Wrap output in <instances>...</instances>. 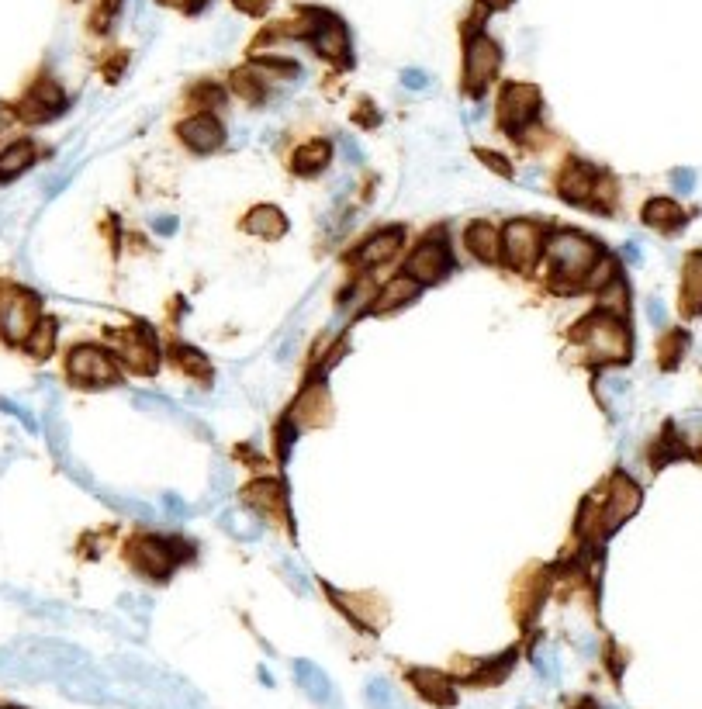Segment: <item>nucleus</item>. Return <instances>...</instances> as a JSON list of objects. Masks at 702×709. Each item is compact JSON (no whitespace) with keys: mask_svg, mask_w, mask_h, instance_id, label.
<instances>
[{"mask_svg":"<svg viewBox=\"0 0 702 709\" xmlns=\"http://www.w3.org/2000/svg\"><path fill=\"white\" fill-rule=\"evenodd\" d=\"M578 533H581L585 540H595V537H602V533H606V516H602V505H595L592 499L581 505Z\"/></svg>","mask_w":702,"mask_h":709,"instance_id":"obj_30","label":"nucleus"},{"mask_svg":"<svg viewBox=\"0 0 702 709\" xmlns=\"http://www.w3.org/2000/svg\"><path fill=\"white\" fill-rule=\"evenodd\" d=\"M246 502L253 505V509H260L263 516H281L284 505H288V499H284V488L277 485V481H256V485H249L246 488Z\"/></svg>","mask_w":702,"mask_h":709,"instance_id":"obj_19","label":"nucleus"},{"mask_svg":"<svg viewBox=\"0 0 702 709\" xmlns=\"http://www.w3.org/2000/svg\"><path fill=\"white\" fill-rule=\"evenodd\" d=\"M0 409H4V412H11V416H18V419L28 426V433H39V422L32 419V412H28V409H21V405L7 402V398H0Z\"/></svg>","mask_w":702,"mask_h":709,"instance_id":"obj_36","label":"nucleus"},{"mask_svg":"<svg viewBox=\"0 0 702 709\" xmlns=\"http://www.w3.org/2000/svg\"><path fill=\"white\" fill-rule=\"evenodd\" d=\"M502 250H505V260L519 270H530L533 263L540 260V250H543V229L537 222H509L502 232Z\"/></svg>","mask_w":702,"mask_h":709,"instance_id":"obj_6","label":"nucleus"},{"mask_svg":"<svg viewBox=\"0 0 702 709\" xmlns=\"http://www.w3.org/2000/svg\"><path fill=\"white\" fill-rule=\"evenodd\" d=\"M571 709H599L592 703V699H578V703H571Z\"/></svg>","mask_w":702,"mask_h":709,"instance_id":"obj_48","label":"nucleus"},{"mask_svg":"<svg viewBox=\"0 0 702 709\" xmlns=\"http://www.w3.org/2000/svg\"><path fill=\"white\" fill-rule=\"evenodd\" d=\"M163 505L166 512H173V516H187V505L177 499V495H163Z\"/></svg>","mask_w":702,"mask_h":709,"instance_id":"obj_45","label":"nucleus"},{"mask_svg":"<svg viewBox=\"0 0 702 709\" xmlns=\"http://www.w3.org/2000/svg\"><path fill=\"white\" fill-rule=\"evenodd\" d=\"M45 433H49V447L52 454L66 464V426H63V416H59V409L52 405L49 416H45Z\"/></svg>","mask_w":702,"mask_h":709,"instance_id":"obj_31","label":"nucleus"},{"mask_svg":"<svg viewBox=\"0 0 702 709\" xmlns=\"http://www.w3.org/2000/svg\"><path fill=\"white\" fill-rule=\"evenodd\" d=\"M623 256H626V260H630V263H640V250H637V243H626V246H623Z\"/></svg>","mask_w":702,"mask_h":709,"instance_id":"obj_46","label":"nucleus"},{"mask_svg":"<svg viewBox=\"0 0 702 709\" xmlns=\"http://www.w3.org/2000/svg\"><path fill=\"white\" fill-rule=\"evenodd\" d=\"M56 339H59V326H56V322H52V319H39V326L28 333V339L21 346H25L28 357L45 360V357H52V350H56Z\"/></svg>","mask_w":702,"mask_h":709,"instance_id":"obj_24","label":"nucleus"},{"mask_svg":"<svg viewBox=\"0 0 702 709\" xmlns=\"http://www.w3.org/2000/svg\"><path fill=\"white\" fill-rule=\"evenodd\" d=\"M66 374H70V381L87 384V388H108L118 381V364L104 350L83 343L73 346L70 357H66Z\"/></svg>","mask_w":702,"mask_h":709,"instance_id":"obj_4","label":"nucleus"},{"mask_svg":"<svg viewBox=\"0 0 702 709\" xmlns=\"http://www.w3.org/2000/svg\"><path fill=\"white\" fill-rule=\"evenodd\" d=\"M409 685L415 692H419V699H426L429 706H457V685L450 675H443V671L436 668H412L409 671Z\"/></svg>","mask_w":702,"mask_h":709,"instance_id":"obj_10","label":"nucleus"},{"mask_svg":"<svg viewBox=\"0 0 702 709\" xmlns=\"http://www.w3.org/2000/svg\"><path fill=\"white\" fill-rule=\"evenodd\" d=\"M180 139H184L194 153H211V149L222 146L225 132L211 115H194V118H187V122L180 125Z\"/></svg>","mask_w":702,"mask_h":709,"instance_id":"obj_14","label":"nucleus"},{"mask_svg":"<svg viewBox=\"0 0 702 709\" xmlns=\"http://www.w3.org/2000/svg\"><path fill=\"white\" fill-rule=\"evenodd\" d=\"M367 699H371L374 709H405L398 703V692L391 689L384 678H374V682H367Z\"/></svg>","mask_w":702,"mask_h":709,"instance_id":"obj_32","label":"nucleus"},{"mask_svg":"<svg viewBox=\"0 0 702 709\" xmlns=\"http://www.w3.org/2000/svg\"><path fill=\"white\" fill-rule=\"evenodd\" d=\"M122 357H125V364L132 367V371H139V374H153L156 371V339L149 336V333H139V329H132V333H125L122 339Z\"/></svg>","mask_w":702,"mask_h":709,"instance_id":"obj_15","label":"nucleus"},{"mask_svg":"<svg viewBox=\"0 0 702 709\" xmlns=\"http://www.w3.org/2000/svg\"><path fill=\"white\" fill-rule=\"evenodd\" d=\"M647 319H651V326H664L668 322V308H664V301L661 298H651L647 301Z\"/></svg>","mask_w":702,"mask_h":709,"instance_id":"obj_38","label":"nucleus"},{"mask_svg":"<svg viewBox=\"0 0 702 709\" xmlns=\"http://www.w3.org/2000/svg\"><path fill=\"white\" fill-rule=\"evenodd\" d=\"M249 519L246 516H236V512H225L222 516V526L232 533V537H239V540H256L263 533V523H256V526H246Z\"/></svg>","mask_w":702,"mask_h":709,"instance_id":"obj_34","label":"nucleus"},{"mask_svg":"<svg viewBox=\"0 0 702 709\" xmlns=\"http://www.w3.org/2000/svg\"><path fill=\"white\" fill-rule=\"evenodd\" d=\"M498 246H502V239H498L495 225L488 222H474L471 229H467V250H471L478 260L485 263H495L498 260Z\"/></svg>","mask_w":702,"mask_h":709,"instance_id":"obj_22","label":"nucleus"},{"mask_svg":"<svg viewBox=\"0 0 702 709\" xmlns=\"http://www.w3.org/2000/svg\"><path fill=\"white\" fill-rule=\"evenodd\" d=\"M578 339L585 343L588 357L602 360V364H616V360H626L630 353V333L616 315H592L578 326Z\"/></svg>","mask_w":702,"mask_h":709,"instance_id":"obj_2","label":"nucleus"},{"mask_svg":"<svg viewBox=\"0 0 702 709\" xmlns=\"http://www.w3.org/2000/svg\"><path fill=\"white\" fill-rule=\"evenodd\" d=\"M132 568L149 578H156V582H163L173 568V554H170V547H166V540H149V537L135 540L132 543Z\"/></svg>","mask_w":702,"mask_h":709,"instance_id":"obj_12","label":"nucleus"},{"mask_svg":"<svg viewBox=\"0 0 702 709\" xmlns=\"http://www.w3.org/2000/svg\"><path fill=\"white\" fill-rule=\"evenodd\" d=\"M419 291H422V284L415 281V277H409V274L395 277V281L384 284V291L371 301V308H367V312H371V315H384V312H391V308H398V305H409V301L419 298Z\"/></svg>","mask_w":702,"mask_h":709,"instance_id":"obj_18","label":"nucleus"},{"mask_svg":"<svg viewBox=\"0 0 702 709\" xmlns=\"http://www.w3.org/2000/svg\"><path fill=\"white\" fill-rule=\"evenodd\" d=\"M232 4H236L239 11H246V14H263L270 7V0H232Z\"/></svg>","mask_w":702,"mask_h":709,"instance_id":"obj_42","label":"nucleus"},{"mask_svg":"<svg viewBox=\"0 0 702 709\" xmlns=\"http://www.w3.org/2000/svg\"><path fill=\"white\" fill-rule=\"evenodd\" d=\"M485 7H492V11H502V7H509L512 0H481Z\"/></svg>","mask_w":702,"mask_h":709,"instance_id":"obj_47","label":"nucleus"},{"mask_svg":"<svg viewBox=\"0 0 702 709\" xmlns=\"http://www.w3.org/2000/svg\"><path fill=\"white\" fill-rule=\"evenodd\" d=\"M329 153H332L329 142H322V139L305 142V146L294 153V170L298 173H319L329 163Z\"/></svg>","mask_w":702,"mask_h":709,"instance_id":"obj_28","label":"nucleus"},{"mask_svg":"<svg viewBox=\"0 0 702 709\" xmlns=\"http://www.w3.org/2000/svg\"><path fill=\"white\" fill-rule=\"evenodd\" d=\"M246 229L253 232V236H260V239H281L284 232H288V218H284L277 208L263 205V208H253V211H249Z\"/></svg>","mask_w":702,"mask_h":709,"instance_id":"obj_21","label":"nucleus"},{"mask_svg":"<svg viewBox=\"0 0 702 709\" xmlns=\"http://www.w3.org/2000/svg\"><path fill=\"white\" fill-rule=\"evenodd\" d=\"M308 42H312V49L326 59L350 56V35H346V25L326 11H315V28H312V35H308Z\"/></svg>","mask_w":702,"mask_h":709,"instance_id":"obj_9","label":"nucleus"},{"mask_svg":"<svg viewBox=\"0 0 702 709\" xmlns=\"http://www.w3.org/2000/svg\"><path fill=\"white\" fill-rule=\"evenodd\" d=\"M671 184H675L678 194H692V187H696V173H692V170H675V173H671Z\"/></svg>","mask_w":702,"mask_h":709,"instance_id":"obj_37","label":"nucleus"},{"mask_svg":"<svg viewBox=\"0 0 702 709\" xmlns=\"http://www.w3.org/2000/svg\"><path fill=\"white\" fill-rule=\"evenodd\" d=\"M450 250L440 243V239H426L422 246H415V253L409 256V267L405 274L415 277L419 284H433V281H443L450 274Z\"/></svg>","mask_w":702,"mask_h":709,"instance_id":"obj_8","label":"nucleus"},{"mask_svg":"<svg viewBox=\"0 0 702 709\" xmlns=\"http://www.w3.org/2000/svg\"><path fill=\"white\" fill-rule=\"evenodd\" d=\"M0 709H28V706H18V703H0Z\"/></svg>","mask_w":702,"mask_h":709,"instance_id":"obj_49","label":"nucleus"},{"mask_svg":"<svg viewBox=\"0 0 702 709\" xmlns=\"http://www.w3.org/2000/svg\"><path fill=\"white\" fill-rule=\"evenodd\" d=\"M599 312L616 315V319L626 315V284H623V277H613V281L599 291Z\"/></svg>","mask_w":702,"mask_h":709,"instance_id":"obj_29","label":"nucleus"},{"mask_svg":"<svg viewBox=\"0 0 702 709\" xmlns=\"http://www.w3.org/2000/svg\"><path fill=\"white\" fill-rule=\"evenodd\" d=\"M135 405H139V409L156 412V416H166V412H177L170 402H166V398H156V395H135Z\"/></svg>","mask_w":702,"mask_h":709,"instance_id":"obj_35","label":"nucleus"},{"mask_svg":"<svg viewBox=\"0 0 702 709\" xmlns=\"http://www.w3.org/2000/svg\"><path fill=\"white\" fill-rule=\"evenodd\" d=\"M177 367L191 377H208V360L198 350H191V346H177Z\"/></svg>","mask_w":702,"mask_h":709,"instance_id":"obj_33","label":"nucleus"},{"mask_svg":"<svg viewBox=\"0 0 702 709\" xmlns=\"http://www.w3.org/2000/svg\"><path fill=\"white\" fill-rule=\"evenodd\" d=\"M402 239H405L402 229H381V232H374V236L367 239L364 246H360L357 263H360V267H381V263H388L391 256L398 253Z\"/></svg>","mask_w":702,"mask_h":709,"instance_id":"obj_17","label":"nucleus"},{"mask_svg":"<svg viewBox=\"0 0 702 709\" xmlns=\"http://www.w3.org/2000/svg\"><path fill=\"white\" fill-rule=\"evenodd\" d=\"M644 222L654 225V229H678L685 222V211L668 198H654L644 208Z\"/></svg>","mask_w":702,"mask_h":709,"instance_id":"obj_25","label":"nucleus"},{"mask_svg":"<svg viewBox=\"0 0 702 709\" xmlns=\"http://www.w3.org/2000/svg\"><path fill=\"white\" fill-rule=\"evenodd\" d=\"M498 66H502V52L488 35H471L467 39V56H464V80L471 94H485V87L495 80Z\"/></svg>","mask_w":702,"mask_h":709,"instance_id":"obj_5","label":"nucleus"},{"mask_svg":"<svg viewBox=\"0 0 702 709\" xmlns=\"http://www.w3.org/2000/svg\"><path fill=\"white\" fill-rule=\"evenodd\" d=\"M481 160H485L495 173H502V177H509V173H512V167H509V163H505L498 153H481Z\"/></svg>","mask_w":702,"mask_h":709,"instance_id":"obj_41","label":"nucleus"},{"mask_svg":"<svg viewBox=\"0 0 702 709\" xmlns=\"http://www.w3.org/2000/svg\"><path fill=\"white\" fill-rule=\"evenodd\" d=\"M291 422H294V429H308V426H319V422H329V395H326V388L312 384V388H308L305 395L294 402Z\"/></svg>","mask_w":702,"mask_h":709,"instance_id":"obj_16","label":"nucleus"},{"mask_svg":"<svg viewBox=\"0 0 702 709\" xmlns=\"http://www.w3.org/2000/svg\"><path fill=\"white\" fill-rule=\"evenodd\" d=\"M429 84V77L422 70H402V87H409V90H422Z\"/></svg>","mask_w":702,"mask_h":709,"instance_id":"obj_40","label":"nucleus"},{"mask_svg":"<svg viewBox=\"0 0 702 709\" xmlns=\"http://www.w3.org/2000/svg\"><path fill=\"white\" fill-rule=\"evenodd\" d=\"M284 575H288V585H294V592H301V595L308 592V582H305V578H301V571H298V568H291V564H284Z\"/></svg>","mask_w":702,"mask_h":709,"instance_id":"obj_43","label":"nucleus"},{"mask_svg":"<svg viewBox=\"0 0 702 709\" xmlns=\"http://www.w3.org/2000/svg\"><path fill=\"white\" fill-rule=\"evenodd\" d=\"M547 260L554 270L557 291H575L581 281H588L592 267L602 260V246L581 232H557L547 243Z\"/></svg>","mask_w":702,"mask_h":709,"instance_id":"obj_1","label":"nucleus"},{"mask_svg":"<svg viewBox=\"0 0 702 709\" xmlns=\"http://www.w3.org/2000/svg\"><path fill=\"white\" fill-rule=\"evenodd\" d=\"M540 111V90L530 84H509L498 97V122L509 132H523Z\"/></svg>","mask_w":702,"mask_h":709,"instance_id":"obj_7","label":"nucleus"},{"mask_svg":"<svg viewBox=\"0 0 702 709\" xmlns=\"http://www.w3.org/2000/svg\"><path fill=\"white\" fill-rule=\"evenodd\" d=\"M343 156L350 160V167H360V163H364V153H360V146H357L353 135H343Z\"/></svg>","mask_w":702,"mask_h":709,"instance_id":"obj_39","label":"nucleus"},{"mask_svg":"<svg viewBox=\"0 0 702 709\" xmlns=\"http://www.w3.org/2000/svg\"><path fill=\"white\" fill-rule=\"evenodd\" d=\"M595 194V173L588 167H568V173L561 177V198L571 201V205H581V201H588Z\"/></svg>","mask_w":702,"mask_h":709,"instance_id":"obj_20","label":"nucleus"},{"mask_svg":"<svg viewBox=\"0 0 702 709\" xmlns=\"http://www.w3.org/2000/svg\"><path fill=\"white\" fill-rule=\"evenodd\" d=\"M640 509V488L633 485L626 474H616L609 481V495H606V505H602V516H606V530H616L623 519H630L633 512Z\"/></svg>","mask_w":702,"mask_h":709,"instance_id":"obj_11","label":"nucleus"},{"mask_svg":"<svg viewBox=\"0 0 702 709\" xmlns=\"http://www.w3.org/2000/svg\"><path fill=\"white\" fill-rule=\"evenodd\" d=\"M682 294H685V308H689V312H702V253L685 260Z\"/></svg>","mask_w":702,"mask_h":709,"instance_id":"obj_27","label":"nucleus"},{"mask_svg":"<svg viewBox=\"0 0 702 709\" xmlns=\"http://www.w3.org/2000/svg\"><path fill=\"white\" fill-rule=\"evenodd\" d=\"M294 675H298V685L315 699V703H329L332 699V685H329L326 671L315 668L312 661H294Z\"/></svg>","mask_w":702,"mask_h":709,"instance_id":"obj_23","label":"nucleus"},{"mask_svg":"<svg viewBox=\"0 0 702 709\" xmlns=\"http://www.w3.org/2000/svg\"><path fill=\"white\" fill-rule=\"evenodd\" d=\"M42 319V301L39 294L25 288H4L0 291V333L11 343H25L28 333L39 326Z\"/></svg>","mask_w":702,"mask_h":709,"instance_id":"obj_3","label":"nucleus"},{"mask_svg":"<svg viewBox=\"0 0 702 709\" xmlns=\"http://www.w3.org/2000/svg\"><path fill=\"white\" fill-rule=\"evenodd\" d=\"M153 229L160 232V236H173V232H177V218H170V215H160L153 222Z\"/></svg>","mask_w":702,"mask_h":709,"instance_id":"obj_44","label":"nucleus"},{"mask_svg":"<svg viewBox=\"0 0 702 709\" xmlns=\"http://www.w3.org/2000/svg\"><path fill=\"white\" fill-rule=\"evenodd\" d=\"M59 111H63V90L52 84V80H42V84L21 101V118L32 125L49 122V118H56Z\"/></svg>","mask_w":702,"mask_h":709,"instance_id":"obj_13","label":"nucleus"},{"mask_svg":"<svg viewBox=\"0 0 702 709\" xmlns=\"http://www.w3.org/2000/svg\"><path fill=\"white\" fill-rule=\"evenodd\" d=\"M32 160H35L32 142H14L11 149L0 153V180H11V177H18V173H25L28 167H32Z\"/></svg>","mask_w":702,"mask_h":709,"instance_id":"obj_26","label":"nucleus"}]
</instances>
